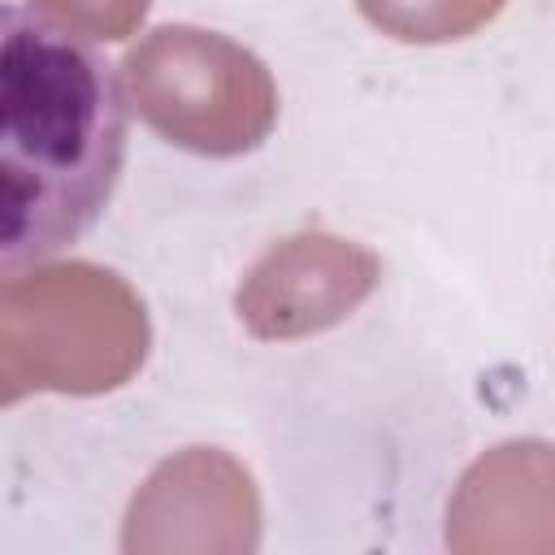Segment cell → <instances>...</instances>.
<instances>
[{"label": "cell", "mask_w": 555, "mask_h": 555, "mask_svg": "<svg viewBox=\"0 0 555 555\" xmlns=\"http://www.w3.org/2000/svg\"><path fill=\"white\" fill-rule=\"evenodd\" d=\"M147 351V312L108 269L69 260L9 273L0 291V399L30 390L100 395L121 386Z\"/></svg>", "instance_id": "7a4b0ae2"}, {"label": "cell", "mask_w": 555, "mask_h": 555, "mask_svg": "<svg viewBox=\"0 0 555 555\" xmlns=\"http://www.w3.org/2000/svg\"><path fill=\"white\" fill-rule=\"evenodd\" d=\"M48 17L61 26L87 35V39H121L139 26L147 0H35Z\"/></svg>", "instance_id": "ba28073f"}, {"label": "cell", "mask_w": 555, "mask_h": 555, "mask_svg": "<svg viewBox=\"0 0 555 555\" xmlns=\"http://www.w3.org/2000/svg\"><path fill=\"white\" fill-rule=\"evenodd\" d=\"M126 87L165 139L208 156L256 147L278 117L269 69L225 35L195 26H160L130 48Z\"/></svg>", "instance_id": "3957f363"}, {"label": "cell", "mask_w": 555, "mask_h": 555, "mask_svg": "<svg viewBox=\"0 0 555 555\" xmlns=\"http://www.w3.org/2000/svg\"><path fill=\"white\" fill-rule=\"evenodd\" d=\"M260 507L251 477L221 451L195 447L165 460L134 494L121 546L130 555H234L251 551Z\"/></svg>", "instance_id": "277c9868"}, {"label": "cell", "mask_w": 555, "mask_h": 555, "mask_svg": "<svg viewBox=\"0 0 555 555\" xmlns=\"http://www.w3.org/2000/svg\"><path fill=\"white\" fill-rule=\"evenodd\" d=\"M503 9V0H360V13L403 39V43H442L477 30Z\"/></svg>", "instance_id": "52a82bcc"}, {"label": "cell", "mask_w": 555, "mask_h": 555, "mask_svg": "<svg viewBox=\"0 0 555 555\" xmlns=\"http://www.w3.org/2000/svg\"><path fill=\"white\" fill-rule=\"evenodd\" d=\"M447 546L460 555H555V447L486 451L455 486Z\"/></svg>", "instance_id": "5b68a950"}, {"label": "cell", "mask_w": 555, "mask_h": 555, "mask_svg": "<svg viewBox=\"0 0 555 555\" xmlns=\"http://www.w3.org/2000/svg\"><path fill=\"white\" fill-rule=\"evenodd\" d=\"M377 282V260L334 234H299L256 260L238 317L260 338H299L343 321Z\"/></svg>", "instance_id": "8992f818"}, {"label": "cell", "mask_w": 555, "mask_h": 555, "mask_svg": "<svg viewBox=\"0 0 555 555\" xmlns=\"http://www.w3.org/2000/svg\"><path fill=\"white\" fill-rule=\"evenodd\" d=\"M0 113V264L17 273L74 243L108 204L126 156V104L91 43L9 4Z\"/></svg>", "instance_id": "6da1fadb"}]
</instances>
